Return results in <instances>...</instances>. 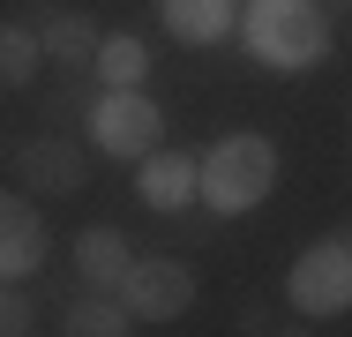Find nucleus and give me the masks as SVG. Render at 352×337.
I'll return each mask as SVG.
<instances>
[{
    "mask_svg": "<svg viewBox=\"0 0 352 337\" xmlns=\"http://www.w3.org/2000/svg\"><path fill=\"white\" fill-rule=\"evenodd\" d=\"M157 15L180 45H217L232 30V0H157Z\"/></svg>",
    "mask_w": 352,
    "mask_h": 337,
    "instance_id": "11",
    "label": "nucleus"
},
{
    "mask_svg": "<svg viewBox=\"0 0 352 337\" xmlns=\"http://www.w3.org/2000/svg\"><path fill=\"white\" fill-rule=\"evenodd\" d=\"M15 180L30 195H82L90 188V165H82V150L60 128H45V135H23L15 142Z\"/></svg>",
    "mask_w": 352,
    "mask_h": 337,
    "instance_id": "6",
    "label": "nucleus"
},
{
    "mask_svg": "<svg viewBox=\"0 0 352 337\" xmlns=\"http://www.w3.org/2000/svg\"><path fill=\"white\" fill-rule=\"evenodd\" d=\"M45 263V217H38V202L30 195H0V277H30V270Z\"/></svg>",
    "mask_w": 352,
    "mask_h": 337,
    "instance_id": "8",
    "label": "nucleus"
},
{
    "mask_svg": "<svg viewBox=\"0 0 352 337\" xmlns=\"http://www.w3.org/2000/svg\"><path fill=\"white\" fill-rule=\"evenodd\" d=\"M113 292H120L128 323H180L195 307V270L180 263V255H135Z\"/></svg>",
    "mask_w": 352,
    "mask_h": 337,
    "instance_id": "4",
    "label": "nucleus"
},
{
    "mask_svg": "<svg viewBox=\"0 0 352 337\" xmlns=\"http://www.w3.org/2000/svg\"><path fill=\"white\" fill-rule=\"evenodd\" d=\"M30 38H38V53L60 67H90V53H98V23L82 15V8H60V0H45L38 15H30Z\"/></svg>",
    "mask_w": 352,
    "mask_h": 337,
    "instance_id": "7",
    "label": "nucleus"
},
{
    "mask_svg": "<svg viewBox=\"0 0 352 337\" xmlns=\"http://www.w3.org/2000/svg\"><path fill=\"white\" fill-rule=\"evenodd\" d=\"M60 337H128V307L105 300L98 285H82L68 307H60Z\"/></svg>",
    "mask_w": 352,
    "mask_h": 337,
    "instance_id": "13",
    "label": "nucleus"
},
{
    "mask_svg": "<svg viewBox=\"0 0 352 337\" xmlns=\"http://www.w3.org/2000/svg\"><path fill=\"white\" fill-rule=\"evenodd\" d=\"M232 323H240V337H270V330H278L270 300H240V315H232Z\"/></svg>",
    "mask_w": 352,
    "mask_h": 337,
    "instance_id": "16",
    "label": "nucleus"
},
{
    "mask_svg": "<svg viewBox=\"0 0 352 337\" xmlns=\"http://www.w3.org/2000/svg\"><path fill=\"white\" fill-rule=\"evenodd\" d=\"M90 67H98L105 90H142V75H150V45H142L135 30H113V38H98Z\"/></svg>",
    "mask_w": 352,
    "mask_h": 337,
    "instance_id": "12",
    "label": "nucleus"
},
{
    "mask_svg": "<svg viewBox=\"0 0 352 337\" xmlns=\"http://www.w3.org/2000/svg\"><path fill=\"white\" fill-rule=\"evenodd\" d=\"M90 142H98L105 157H150V150L165 142V113H157L142 90H105V98L90 105Z\"/></svg>",
    "mask_w": 352,
    "mask_h": 337,
    "instance_id": "5",
    "label": "nucleus"
},
{
    "mask_svg": "<svg viewBox=\"0 0 352 337\" xmlns=\"http://www.w3.org/2000/svg\"><path fill=\"white\" fill-rule=\"evenodd\" d=\"M30 330H38V300L15 277H0V337H30Z\"/></svg>",
    "mask_w": 352,
    "mask_h": 337,
    "instance_id": "15",
    "label": "nucleus"
},
{
    "mask_svg": "<svg viewBox=\"0 0 352 337\" xmlns=\"http://www.w3.org/2000/svg\"><path fill=\"white\" fill-rule=\"evenodd\" d=\"M248 53L263 67H315L330 53V23L315 0H255L248 8Z\"/></svg>",
    "mask_w": 352,
    "mask_h": 337,
    "instance_id": "2",
    "label": "nucleus"
},
{
    "mask_svg": "<svg viewBox=\"0 0 352 337\" xmlns=\"http://www.w3.org/2000/svg\"><path fill=\"white\" fill-rule=\"evenodd\" d=\"M270 188H278V142L270 135H225L195 157V195L210 210H225V217L270 202Z\"/></svg>",
    "mask_w": 352,
    "mask_h": 337,
    "instance_id": "1",
    "label": "nucleus"
},
{
    "mask_svg": "<svg viewBox=\"0 0 352 337\" xmlns=\"http://www.w3.org/2000/svg\"><path fill=\"white\" fill-rule=\"evenodd\" d=\"M38 38H30V23H0V90H30V75H38Z\"/></svg>",
    "mask_w": 352,
    "mask_h": 337,
    "instance_id": "14",
    "label": "nucleus"
},
{
    "mask_svg": "<svg viewBox=\"0 0 352 337\" xmlns=\"http://www.w3.org/2000/svg\"><path fill=\"white\" fill-rule=\"evenodd\" d=\"M135 165H142L135 195L150 202V210H188V202H195V157H188V150H165V142H157Z\"/></svg>",
    "mask_w": 352,
    "mask_h": 337,
    "instance_id": "9",
    "label": "nucleus"
},
{
    "mask_svg": "<svg viewBox=\"0 0 352 337\" xmlns=\"http://www.w3.org/2000/svg\"><path fill=\"white\" fill-rule=\"evenodd\" d=\"M270 337H315V330H307V323H292V330H270Z\"/></svg>",
    "mask_w": 352,
    "mask_h": 337,
    "instance_id": "17",
    "label": "nucleus"
},
{
    "mask_svg": "<svg viewBox=\"0 0 352 337\" xmlns=\"http://www.w3.org/2000/svg\"><path fill=\"white\" fill-rule=\"evenodd\" d=\"M128 232H113V225H90V232H75V277L82 285H98V292H113L120 277H128Z\"/></svg>",
    "mask_w": 352,
    "mask_h": 337,
    "instance_id": "10",
    "label": "nucleus"
},
{
    "mask_svg": "<svg viewBox=\"0 0 352 337\" xmlns=\"http://www.w3.org/2000/svg\"><path fill=\"white\" fill-rule=\"evenodd\" d=\"M285 300L300 307V323H322V315H345L352 307V248H345V232L315 240L300 263L285 270Z\"/></svg>",
    "mask_w": 352,
    "mask_h": 337,
    "instance_id": "3",
    "label": "nucleus"
}]
</instances>
